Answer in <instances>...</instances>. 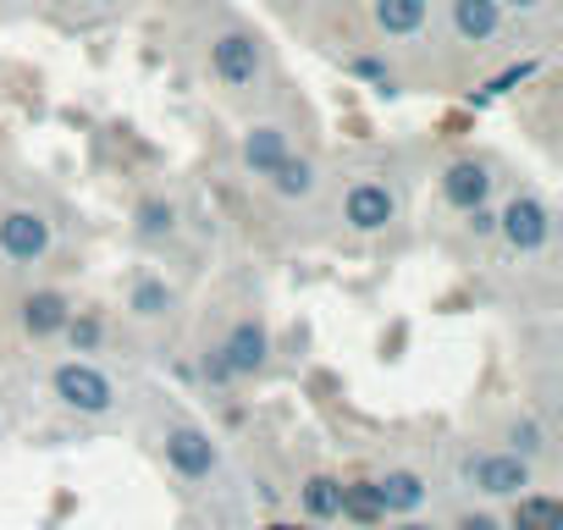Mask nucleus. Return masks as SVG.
Wrapping results in <instances>:
<instances>
[{
    "label": "nucleus",
    "mask_w": 563,
    "mask_h": 530,
    "mask_svg": "<svg viewBox=\"0 0 563 530\" xmlns=\"http://www.w3.org/2000/svg\"><path fill=\"white\" fill-rule=\"evenodd\" d=\"M210 78L227 89V95H260L265 78H271V51L265 40L249 29V23H227L210 34Z\"/></svg>",
    "instance_id": "f257e3e1"
},
{
    "label": "nucleus",
    "mask_w": 563,
    "mask_h": 530,
    "mask_svg": "<svg viewBox=\"0 0 563 530\" xmlns=\"http://www.w3.org/2000/svg\"><path fill=\"white\" fill-rule=\"evenodd\" d=\"M51 393H56L62 409L89 415V420H100V415L117 409V382H111L95 360H67V365H56V371H51Z\"/></svg>",
    "instance_id": "f03ea898"
},
{
    "label": "nucleus",
    "mask_w": 563,
    "mask_h": 530,
    "mask_svg": "<svg viewBox=\"0 0 563 530\" xmlns=\"http://www.w3.org/2000/svg\"><path fill=\"white\" fill-rule=\"evenodd\" d=\"M161 448H166V470H172L177 481H188V486H199V481H210V475L221 470V448H216V437H210L205 426H194V420L166 426Z\"/></svg>",
    "instance_id": "7ed1b4c3"
},
{
    "label": "nucleus",
    "mask_w": 563,
    "mask_h": 530,
    "mask_svg": "<svg viewBox=\"0 0 563 530\" xmlns=\"http://www.w3.org/2000/svg\"><path fill=\"white\" fill-rule=\"evenodd\" d=\"M464 481L481 497H519V492H530L536 464L519 459V453H508V448H486V453H470L464 459Z\"/></svg>",
    "instance_id": "20e7f679"
},
{
    "label": "nucleus",
    "mask_w": 563,
    "mask_h": 530,
    "mask_svg": "<svg viewBox=\"0 0 563 530\" xmlns=\"http://www.w3.org/2000/svg\"><path fill=\"white\" fill-rule=\"evenodd\" d=\"M56 243V227L45 210L34 205H12V210H0V254H7L12 265H40Z\"/></svg>",
    "instance_id": "39448f33"
},
{
    "label": "nucleus",
    "mask_w": 563,
    "mask_h": 530,
    "mask_svg": "<svg viewBox=\"0 0 563 530\" xmlns=\"http://www.w3.org/2000/svg\"><path fill=\"white\" fill-rule=\"evenodd\" d=\"M497 238L514 249V254H541L552 243V210L536 199V194H514L503 210H497Z\"/></svg>",
    "instance_id": "423d86ee"
},
{
    "label": "nucleus",
    "mask_w": 563,
    "mask_h": 530,
    "mask_svg": "<svg viewBox=\"0 0 563 530\" xmlns=\"http://www.w3.org/2000/svg\"><path fill=\"white\" fill-rule=\"evenodd\" d=\"M343 221H349L354 232H387V227L398 221V194H393L382 177H360V183H349V194H343Z\"/></svg>",
    "instance_id": "0eeeda50"
},
{
    "label": "nucleus",
    "mask_w": 563,
    "mask_h": 530,
    "mask_svg": "<svg viewBox=\"0 0 563 530\" xmlns=\"http://www.w3.org/2000/svg\"><path fill=\"white\" fill-rule=\"evenodd\" d=\"M221 354H227V365H232L238 382L243 376H260L265 360H271V327H265V316H238L227 327V338H221Z\"/></svg>",
    "instance_id": "6e6552de"
},
{
    "label": "nucleus",
    "mask_w": 563,
    "mask_h": 530,
    "mask_svg": "<svg viewBox=\"0 0 563 530\" xmlns=\"http://www.w3.org/2000/svg\"><path fill=\"white\" fill-rule=\"evenodd\" d=\"M437 188H442V199H448L453 210H475V205H492V166H486L481 155H453V161L442 166Z\"/></svg>",
    "instance_id": "1a4fd4ad"
},
{
    "label": "nucleus",
    "mask_w": 563,
    "mask_h": 530,
    "mask_svg": "<svg viewBox=\"0 0 563 530\" xmlns=\"http://www.w3.org/2000/svg\"><path fill=\"white\" fill-rule=\"evenodd\" d=\"M294 155V144H288V128H282V122H249L243 128V139H238V161H243V172L249 177H271L282 161H288Z\"/></svg>",
    "instance_id": "9d476101"
},
{
    "label": "nucleus",
    "mask_w": 563,
    "mask_h": 530,
    "mask_svg": "<svg viewBox=\"0 0 563 530\" xmlns=\"http://www.w3.org/2000/svg\"><path fill=\"white\" fill-rule=\"evenodd\" d=\"M73 310H78V305H73L62 288H34V294L18 299V327H23L34 343H51V338H62V327H67Z\"/></svg>",
    "instance_id": "9b49d317"
},
{
    "label": "nucleus",
    "mask_w": 563,
    "mask_h": 530,
    "mask_svg": "<svg viewBox=\"0 0 563 530\" xmlns=\"http://www.w3.org/2000/svg\"><path fill=\"white\" fill-rule=\"evenodd\" d=\"M448 18H453V34H459V45H492L497 34H503V7L497 0H448Z\"/></svg>",
    "instance_id": "f8f14e48"
},
{
    "label": "nucleus",
    "mask_w": 563,
    "mask_h": 530,
    "mask_svg": "<svg viewBox=\"0 0 563 530\" xmlns=\"http://www.w3.org/2000/svg\"><path fill=\"white\" fill-rule=\"evenodd\" d=\"M371 23L382 40H420L431 23V0H371Z\"/></svg>",
    "instance_id": "ddd939ff"
},
{
    "label": "nucleus",
    "mask_w": 563,
    "mask_h": 530,
    "mask_svg": "<svg viewBox=\"0 0 563 530\" xmlns=\"http://www.w3.org/2000/svg\"><path fill=\"white\" fill-rule=\"evenodd\" d=\"M376 497H382L387 519H404V514H420V508H426L431 481H426L420 470H387V475L376 481Z\"/></svg>",
    "instance_id": "4468645a"
},
{
    "label": "nucleus",
    "mask_w": 563,
    "mask_h": 530,
    "mask_svg": "<svg viewBox=\"0 0 563 530\" xmlns=\"http://www.w3.org/2000/svg\"><path fill=\"white\" fill-rule=\"evenodd\" d=\"M177 221H183V210H177V199H166V194H144V199L133 205V238H139V243H172V238H177Z\"/></svg>",
    "instance_id": "2eb2a0df"
},
{
    "label": "nucleus",
    "mask_w": 563,
    "mask_h": 530,
    "mask_svg": "<svg viewBox=\"0 0 563 530\" xmlns=\"http://www.w3.org/2000/svg\"><path fill=\"white\" fill-rule=\"evenodd\" d=\"M508 530H563V497L552 492H519L508 508Z\"/></svg>",
    "instance_id": "dca6fc26"
},
{
    "label": "nucleus",
    "mask_w": 563,
    "mask_h": 530,
    "mask_svg": "<svg viewBox=\"0 0 563 530\" xmlns=\"http://www.w3.org/2000/svg\"><path fill=\"white\" fill-rule=\"evenodd\" d=\"M338 503H343V481L338 475H305L299 481V514L310 525H332L338 519Z\"/></svg>",
    "instance_id": "f3484780"
},
{
    "label": "nucleus",
    "mask_w": 563,
    "mask_h": 530,
    "mask_svg": "<svg viewBox=\"0 0 563 530\" xmlns=\"http://www.w3.org/2000/svg\"><path fill=\"white\" fill-rule=\"evenodd\" d=\"M265 183H271V194H276V199L299 205V199H310V194H316L321 172H316V161H310V155H288V161H282V166H276Z\"/></svg>",
    "instance_id": "a211bd4d"
},
{
    "label": "nucleus",
    "mask_w": 563,
    "mask_h": 530,
    "mask_svg": "<svg viewBox=\"0 0 563 530\" xmlns=\"http://www.w3.org/2000/svg\"><path fill=\"white\" fill-rule=\"evenodd\" d=\"M338 519H349V525H387V508L376 497V481H343Z\"/></svg>",
    "instance_id": "6ab92c4d"
},
{
    "label": "nucleus",
    "mask_w": 563,
    "mask_h": 530,
    "mask_svg": "<svg viewBox=\"0 0 563 530\" xmlns=\"http://www.w3.org/2000/svg\"><path fill=\"white\" fill-rule=\"evenodd\" d=\"M172 305H177V294H172L166 277H139V283L128 288V310H133L139 321H161Z\"/></svg>",
    "instance_id": "aec40b11"
},
{
    "label": "nucleus",
    "mask_w": 563,
    "mask_h": 530,
    "mask_svg": "<svg viewBox=\"0 0 563 530\" xmlns=\"http://www.w3.org/2000/svg\"><path fill=\"white\" fill-rule=\"evenodd\" d=\"M62 338H67L73 354H100V343H106V321H100L95 310H73L67 327H62Z\"/></svg>",
    "instance_id": "412c9836"
},
{
    "label": "nucleus",
    "mask_w": 563,
    "mask_h": 530,
    "mask_svg": "<svg viewBox=\"0 0 563 530\" xmlns=\"http://www.w3.org/2000/svg\"><path fill=\"white\" fill-rule=\"evenodd\" d=\"M503 442H508V453H519V459H530V464H536V453L547 448V431H541V420H536V415H508Z\"/></svg>",
    "instance_id": "4be33fe9"
},
{
    "label": "nucleus",
    "mask_w": 563,
    "mask_h": 530,
    "mask_svg": "<svg viewBox=\"0 0 563 530\" xmlns=\"http://www.w3.org/2000/svg\"><path fill=\"white\" fill-rule=\"evenodd\" d=\"M349 73H354L360 84H371L376 95H398V73H393L382 56H354V62H349Z\"/></svg>",
    "instance_id": "5701e85b"
},
{
    "label": "nucleus",
    "mask_w": 563,
    "mask_h": 530,
    "mask_svg": "<svg viewBox=\"0 0 563 530\" xmlns=\"http://www.w3.org/2000/svg\"><path fill=\"white\" fill-rule=\"evenodd\" d=\"M199 376H205V387H216V393H227L238 376H232V365H227V354H221V343H210L205 354H199Z\"/></svg>",
    "instance_id": "b1692460"
},
{
    "label": "nucleus",
    "mask_w": 563,
    "mask_h": 530,
    "mask_svg": "<svg viewBox=\"0 0 563 530\" xmlns=\"http://www.w3.org/2000/svg\"><path fill=\"white\" fill-rule=\"evenodd\" d=\"M470 216V232L475 238H497V210L492 205H475V210H464Z\"/></svg>",
    "instance_id": "393cba45"
},
{
    "label": "nucleus",
    "mask_w": 563,
    "mask_h": 530,
    "mask_svg": "<svg viewBox=\"0 0 563 530\" xmlns=\"http://www.w3.org/2000/svg\"><path fill=\"white\" fill-rule=\"evenodd\" d=\"M453 530H503V519H497V514H486V508H475V514H464Z\"/></svg>",
    "instance_id": "a878e982"
},
{
    "label": "nucleus",
    "mask_w": 563,
    "mask_h": 530,
    "mask_svg": "<svg viewBox=\"0 0 563 530\" xmlns=\"http://www.w3.org/2000/svg\"><path fill=\"white\" fill-rule=\"evenodd\" d=\"M530 73H536V67H530V62H519V67H508V73H503V78H497V84H492V95H508V89H514V84H525V78H530Z\"/></svg>",
    "instance_id": "bb28decb"
},
{
    "label": "nucleus",
    "mask_w": 563,
    "mask_h": 530,
    "mask_svg": "<svg viewBox=\"0 0 563 530\" xmlns=\"http://www.w3.org/2000/svg\"><path fill=\"white\" fill-rule=\"evenodd\" d=\"M387 530H437L431 519H420V514H404V519H393Z\"/></svg>",
    "instance_id": "cd10ccee"
},
{
    "label": "nucleus",
    "mask_w": 563,
    "mask_h": 530,
    "mask_svg": "<svg viewBox=\"0 0 563 530\" xmlns=\"http://www.w3.org/2000/svg\"><path fill=\"white\" fill-rule=\"evenodd\" d=\"M497 7H503V12H541L547 0H497Z\"/></svg>",
    "instance_id": "c85d7f7f"
},
{
    "label": "nucleus",
    "mask_w": 563,
    "mask_h": 530,
    "mask_svg": "<svg viewBox=\"0 0 563 530\" xmlns=\"http://www.w3.org/2000/svg\"><path fill=\"white\" fill-rule=\"evenodd\" d=\"M67 7H100V0H67Z\"/></svg>",
    "instance_id": "c756f323"
},
{
    "label": "nucleus",
    "mask_w": 563,
    "mask_h": 530,
    "mask_svg": "<svg viewBox=\"0 0 563 530\" xmlns=\"http://www.w3.org/2000/svg\"><path fill=\"white\" fill-rule=\"evenodd\" d=\"M271 530H299V525H271Z\"/></svg>",
    "instance_id": "7c9ffc66"
}]
</instances>
